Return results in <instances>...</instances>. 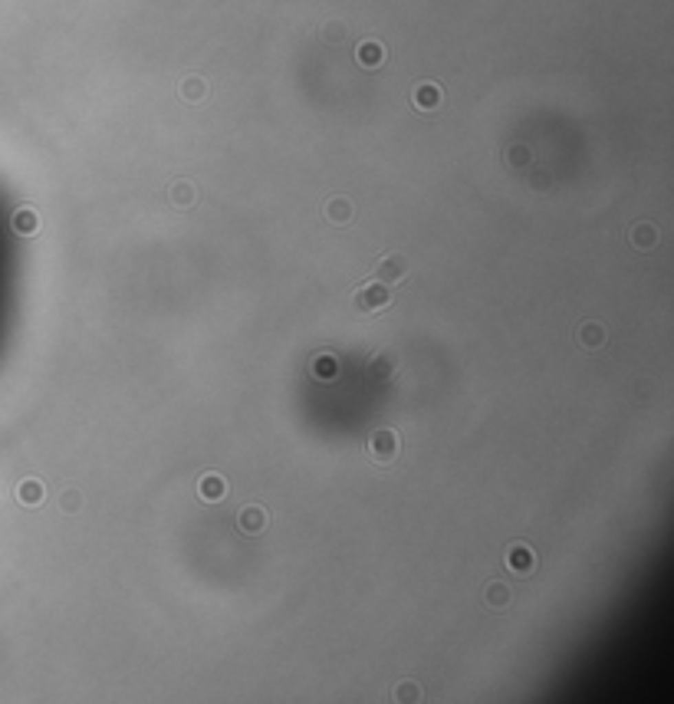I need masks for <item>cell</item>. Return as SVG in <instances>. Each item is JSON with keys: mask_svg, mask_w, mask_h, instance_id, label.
Returning <instances> with one entry per match:
<instances>
[{"mask_svg": "<svg viewBox=\"0 0 674 704\" xmlns=\"http://www.w3.org/2000/svg\"><path fill=\"white\" fill-rule=\"evenodd\" d=\"M43 494H46V491H43V484H40V480H23V484H20V491H17V497H20L27 507L40 504V500H43Z\"/></svg>", "mask_w": 674, "mask_h": 704, "instance_id": "2e32d148", "label": "cell"}, {"mask_svg": "<svg viewBox=\"0 0 674 704\" xmlns=\"http://www.w3.org/2000/svg\"><path fill=\"white\" fill-rule=\"evenodd\" d=\"M197 494L204 497V500H221V497L227 494V480L217 478V474H208V478H201V484H197Z\"/></svg>", "mask_w": 674, "mask_h": 704, "instance_id": "30bf717a", "label": "cell"}, {"mask_svg": "<svg viewBox=\"0 0 674 704\" xmlns=\"http://www.w3.org/2000/svg\"><path fill=\"white\" fill-rule=\"evenodd\" d=\"M356 60H359L365 70H375V66H382V63H385V46L375 43V40H365V43L356 50Z\"/></svg>", "mask_w": 674, "mask_h": 704, "instance_id": "52a82bcc", "label": "cell"}, {"mask_svg": "<svg viewBox=\"0 0 674 704\" xmlns=\"http://www.w3.org/2000/svg\"><path fill=\"white\" fill-rule=\"evenodd\" d=\"M631 244L638 247V250H651L655 244H658V231H655V224H648V221H642V224L631 227Z\"/></svg>", "mask_w": 674, "mask_h": 704, "instance_id": "ba28073f", "label": "cell"}, {"mask_svg": "<svg viewBox=\"0 0 674 704\" xmlns=\"http://www.w3.org/2000/svg\"><path fill=\"white\" fill-rule=\"evenodd\" d=\"M369 454H372L378 465H389L398 454V431L395 428H375L369 438Z\"/></svg>", "mask_w": 674, "mask_h": 704, "instance_id": "3957f363", "label": "cell"}, {"mask_svg": "<svg viewBox=\"0 0 674 704\" xmlns=\"http://www.w3.org/2000/svg\"><path fill=\"white\" fill-rule=\"evenodd\" d=\"M343 36H345V33H343V23H336V27H326V40H329V43H339Z\"/></svg>", "mask_w": 674, "mask_h": 704, "instance_id": "7402d4cb", "label": "cell"}, {"mask_svg": "<svg viewBox=\"0 0 674 704\" xmlns=\"http://www.w3.org/2000/svg\"><path fill=\"white\" fill-rule=\"evenodd\" d=\"M60 507L66 510V513H76L79 510V491H69V494L60 497Z\"/></svg>", "mask_w": 674, "mask_h": 704, "instance_id": "d6986e66", "label": "cell"}, {"mask_svg": "<svg viewBox=\"0 0 674 704\" xmlns=\"http://www.w3.org/2000/svg\"><path fill=\"white\" fill-rule=\"evenodd\" d=\"M507 158H510V165H526V162H530V151L520 145V149H510Z\"/></svg>", "mask_w": 674, "mask_h": 704, "instance_id": "44dd1931", "label": "cell"}, {"mask_svg": "<svg viewBox=\"0 0 674 704\" xmlns=\"http://www.w3.org/2000/svg\"><path fill=\"white\" fill-rule=\"evenodd\" d=\"M208 96V83L201 79V76H188L184 83H181V99L184 103H201Z\"/></svg>", "mask_w": 674, "mask_h": 704, "instance_id": "7c38bea8", "label": "cell"}, {"mask_svg": "<svg viewBox=\"0 0 674 704\" xmlns=\"http://www.w3.org/2000/svg\"><path fill=\"white\" fill-rule=\"evenodd\" d=\"M441 99H444V92H441V86H435V83H421L418 89H415V96H411L415 109H421V112H435L437 105H441Z\"/></svg>", "mask_w": 674, "mask_h": 704, "instance_id": "8992f818", "label": "cell"}, {"mask_svg": "<svg viewBox=\"0 0 674 704\" xmlns=\"http://www.w3.org/2000/svg\"><path fill=\"white\" fill-rule=\"evenodd\" d=\"M483 599H487V606H490V609H507L513 596H510V586L490 583V586H487V593H483Z\"/></svg>", "mask_w": 674, "mask_h": 704, "instance_id": "5bb4252c", "label": "cell"}, {"mask_svg": "<svg viewBox=\"0 0 674 704\" xmlns=\"http://www.w3.org/2000/svg\"><path fill=\"white\" fill-rule=\"evenodd\" d=\"M395 698H398V701H418V698H421V691H418V685H415V681H411V685L404 681V685H398V691H395Z\"/></svg>", "mask_w": 674, "mask_h": 704, "instance_id": "ac0fdd59", "label": "cell"}, {"mask_svg": "<svg viewBox=\"0 0 674 704\" xmlns=\"http://www.w3.org/2000/svg\"><path fill=\"white\" fill-rule=\"evenodd\" d=\"M605 343V326L602 323H583L579 326V345L583 349H599Z\"/></svg>", "mask_w": 674, "mask_h": 704, "instance_id": "9c48e42d", "label": "cell"}, {"mask_svg": "<svg viewBox=\"0 0 674 704\" xmlns=\"http://www.w3.org/2000/svg\"><path fill=\"white\" fill-rule=\"evenodd\" d=\"M391 303L389 297V286L382 284V280H369V284H362L359 290H356V297H352V306L359 310V313H375V310H385Z\"/></svg>", "mask_w": 674, "mask_h": 704, "instance_id": "6da1fadb", "label": "cell"}, {"mask_svg": "<svg viewBox=\"0 0 674 704\" xmlns=\"http://www.w3.org/2000/svg\"><path fill=\"white\" fill-rule=\"evenodd\" d=\"M14 231H20V234H33V231H36V214H33L30 208H20L14 214Z\"/></svg>", "mask_w": 674, "mask_h": 704, "instance_id": "e0dca14e", "label": "cell"}, {"mask_svg": "<svg viewBox=\"0 0 674 704\" xmlns=\"http://www.w3.org/2000/svg\"><path fill=\"white\" fill-rule=\"evenodd\" d=\"M395 356L391 352H378L372 359V365H369V372H372V378H391V372H395Z\"/></svg>", "mask_w": 674, "mask_h": 704, "instance_id": "9a60e30c", "label": "cell"}, {"mask_svg": "<svg viewBox=\"0 0 674 704\" xmlns=\"http://www.w3.org/2000/svg\"><path fill=\"white\" fill-rule=\"evenodd\" d=\"M168 198H171L175 208H191V204H195V184H191V181H175Z\"/></svg>", "mask_w": 674, "mask_h": 704, "instance_id": "4fadbf2b", "label": "cell"}, {"mask_svg": "<svg viewBox=\"0 0 674 704\" xmlns=\"http://www.w3.org/2000/svg\"><path fill=\"white\" fill-rule=\"evenodd\" d=\"M326 217H329L332 224H349V221H352V201H349V198H332L329 204H326Z\"/></svg>", "mask_w": 674, "mask_h": 704, "instance_id": "8fae6325", "label": "cell"}, {"mask_svg": "<svg viewBox=\"0 0 674 704\" xmlns=\"http://www.w3.org/2000/svg\"><path fill=\"white\" fill-rule=\"evenodd\" d=\"M411 273V260L404 254H385L375 267V280H382L385 286L391 284H404V277Z\"/></svg>", "mask_w": 674, "mask_h": 704, "instance_id": "7a4b0ae2", "label": "cell"}, {"mask_svg": "<svg viewBox=\"0 0 674 704\" xmlns=\"http://www.w3.org/2000/svg\"><path fill=\"white\" fill-rule=\"evenodd\" d=\"M237 526H240V533H247V537H260V533L267 530V510L260 507V504H247V507L237 513Z\"/></svg>", "mask_w": 674, "mask_h": 704, "instance_id": "277c9868", "label": "cell"}, {"mask_svg": "<svg viewBox=\"0 0 674 704\" xmlns=\"http://www.w3.org/2000/svg\"><path fill=\"white\" fill-rule=\"evenodd\" d=\"M316 372H319V378H332V375H336V362L326 359V356L316 359Z\"/></svg>", "mask_w": 674, "mask_h": 704, "instance_id": "ffe728a7", "label": "cell"}, {"mask_svg": "<svg viewBox=\"0 0 674 704\" xmlns=\"http://www.w3.org/2000/svg\"><path fill=\"white\" fill-rule=\"evenodd\" d=\"M507 570H513L517 576H526V573L536 570V556L526 543H513L507 546Z\"/></svg>", "mask_w": 674, "mask_h": 704, "instance_id": "5b68a950", "label": "cell"}]
</instances>
